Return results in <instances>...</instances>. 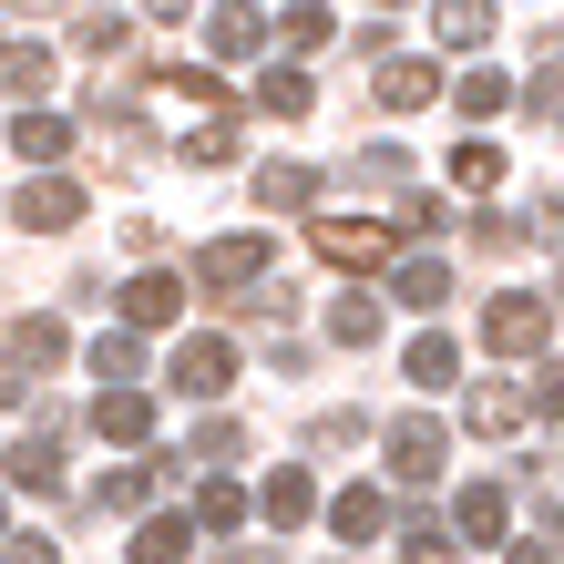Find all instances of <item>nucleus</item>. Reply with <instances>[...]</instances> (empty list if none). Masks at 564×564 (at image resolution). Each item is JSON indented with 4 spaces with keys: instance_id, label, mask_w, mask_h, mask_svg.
I'll list each match as a JSON object with an SVG mask.
<instances>
[{
    "instance_id": "obj_1",
    "label": "nucleus",
    "mask_w": 564,
    "mask_h": 564,
    "mask_svg": "<svg viewBox=\"0 0 564 564\" xmlns=\"http://www.w3.org/2000/svg\"><path fill=\"white\" fill-rule=\"evenodd\" d=\"M164 390H175V401H226V390H237V339H216V328L175 339V359H164Z\"/></svg>"
},
{
    "instance_id": "obj_2",
    "label": "nucleus",
    "mask_w": 564,
    "mask_h": 564,
    "mask_svg": "<svg viewBox=\"0 0 564 564\" xmlns=\"http://www.w3.org/2000/svg\"><path fill=\"white\" fill-rule=\"evenodd\" d=\"M268 268H278V237H216V247H195V288L206 297H226V288H268Z\"/></svg>"
},
{
    "instance_id": "obj_3",
    "label": "nucleus",
    "mask_w": 564,
    "mask_h": 564,
    "mask_svg": "<svg viewBox=\"0 0 564 564\" xmlns=\"http://www.w3.org/2000/svg\"><path fill=\"white\" fill-rule=\"evenodd\" d=\"M11 226H21V237H62V226H83V185H73V175H52V164H42V175H21Z\"/></svg>"
},
{
    "instance_id": "obj_4",
    "label": "nucleus",
    "mask_w": 564,
    "mask_h": 564,
    "mask_svg": "<svg viewBox=\"0 0 564 564\" xmlns=\"http://www.w3.org/2000/svg\"><path fill=\"white\" fill-rule=\"evenodd\" d=\"M482 339L503 349V359H534V349L554 339V308H544V297H523V288H503V297L482 308Z\"/></svg>"
},
{
    "instance_id": "obj_5",
    "label": "nucleus",
    "mask_w": 564,
    "mask_h": 564,
    "mask_svg": "<svg viewBox=\"0 0 564 564\" xmlns=\"http://www.w3.org/2000/svg\"><path fill=\"white\" fill-rule=\"evenodd\" d=\"M380 442H390V473H401V482H442V421H431V411H411V421H390L380 431Z\"/></svg>"
},
{
    "instance_id": "obj_6",
    "label": "nucleus",
    "mask_w": 564,
    "mask_h": 564,
    "mask_svg": "<svg viewBox=\"0 0 564 564\" xmlns=\"http://www.w3.org/2000/svg\"><path fill=\"white\" fill-rule=\"evenodd\" d=\"M318 257H328V268H390V226H359V216H318Z\"/></svg>"
},
{
    "instance_id": "obj_7",
    "label": "nucleus",
    "mask_w": 564,
    "mask_h": 564,
    "mask_svg": "<svg viewBox=\"0 0 564 564\" xmlns=\"http://www.w3.org/2000/svg\"><path fill=\"white\" fill-rule=\"evenodd\" d=\"M503 534H513L503 482H462V503H452V544H503Z\"/></svg>"
},
{
    "instance_id": "obj_8",
    "label": "nucleus",
    "mask_w": 564,
    "mask_h": 564,
    "mask_svg": "<svg viewBox=\"0 0 564 564\" xmlns=\"http://www.w3.org/2000/svg\"><path fill=\"white\" fill-rule=\"evenodd\" d=\"M462 421H473L482 442H513V431L534 421V390H513V380H482L473 401H462Z\"/></svg>"
},
{
    "instance_id": "obj_9",
    "label": "nucleus",
    "mask_w": 564,
    "mask_h": 564,
    "mask_svg": "<svg viewBox=\"0 0 564 564\" xmlns=\"http://www.w3.org/2000/svg\"><path fill=\"white\" fill-rule=\"evenodd\" d=\"M11 154L31 164V175H42V164H62V154H73V123H62L52 104H21V113H11Z\"/></svg>"
},
{
    "instance_id": "obj_10",
    "label": "nucleus",
    "mask_w": 564,
    "mask_h": 564,
    "mask_svg": "<svg viewBox=\"0 0 564 564\" xmlns=\"http://www.w3.org/2000/svg\"><path fill=\"white\" fill-rule=\"evenodd\" d=\"M206 52H216V62L268 52V11H247V0H216V11H206Z\"/></svg>"
},
{
    "instance_id": "obj_11",
    "label": "nucleus",
    "mask_w": 564,
    "mask_h": 564,
    "mask_svg": "<svg viewBox=\"0 0 564 564\" xmlns=\"http://www.w3.org/2000/svg\"><path fill=\"white\" fill-rule=\"evenodd\" d=\"M93 431L104 442H154V401L134 380H104V401H93Z\"/></svg>"
},
{
    "instance_id": "obj_12",
    "label": "nucleus",
    "mask_w": 564,
    "mask_h": 564,
    "mask_svg": "<svg viewBox=\"0 0 564 564\" xmlns=\"http://www.w3.org/2000/svg\"><path fill=\"white\" fill-rule=\"evenodd\" d=\"M175 308H185V278H164V268L123 278V328H175Z\"/></svg>"
},
{
    "instance_id": "obj_13",
    "label": "nucleus",
    "mask_w": 564,
    "mask_h": 564,
    "mask_svg": "<svg viewBox=\"0 0 564 564\" xmlns=\"http://www.w3.org/2000/svg\"><path fill=\"white\" fill-rule=\"evenodd\" d=\"M328 534H339V544H370V534H390V492H370V482L328 492Z\"/></svg>"
},
{
    "instance_id": "obj_14",
    "label": "nucleus",
    "mask_w": 564,
    "mask_h": 564,
    "mask_svg": "<svg viewBox=\"0 0 564 564\" xmlns=\"http://www.w3.org/2000/svg\"><path fill=\"white\" fill-rule=\"evenodd\" d=\"M52 73H62V52H42V42H0V93H11V104H42Z\"/></svg>"
},
{
    "instance_id": "obj_15",
    "label": "nucleus",
    "mask_w": 564,
    "mask_h": 564,
    "mask_svg": "<svg viewBox=\"0 0 564 564\" xmlns=\"http://www.w3.org/2000/svg\"><path fill=\"white\" fill-rule=\"evenodd\" d=\"M257 513H268V523H278V534H297V523H308V513H318V482H308V473H297V462H278V473H268V492H257Z\"/></svg>"
},
{
    "instance_id": "obj_16",
    "label": "nucleus",
    "mask_w": 564,
    "mask_h": 564,
    "mask_svg": "<svg viewBox=\"0 0 564 564\" xmlns=\"http://www.w3.org/2000/svg\"><path fill=\"white\" fill-rule=\"evenodd\" d=\"M11 482H21V492H62V431H52V421L11 442Z\"/></svg>"
},
{
    "instance_id": "obj_17",
    "label": "nucleus",
    "mask_w": 564,
    "mask_h": 564,
    "mask_svg": "<svg viewBox=\"0 0 564 564\" xmlns=\"http://www.w3.org/2000/svg\"><path fill=\"white\" fill-rule=\"evenodd\" d=\"M431 93H442V62H421V52H390V62H380V104H390V113L431 104Z\"/></svg>"
},
{
    "instance_id": "obj_18",
    "label": "nucleus",
    "mask_w": 564,
    "mask_h": 564,
    "mask_svg": "<svg viewBox=\"0 0 564 564\" xmlns=\"http://www.w3.org/2000/svg\"><path fill=\"white\" fill-rule=\"evenodd\" d=\"M390 297H401V308H442L452 297V257H401V268H390Z\"/></svg>"
},
{
    "instance_id": "obj_19",
    "label": "nucleus",
    "mask_w": 564,
    "mask_h": 564,
    "mask_svg": "<svg viewBox=\"0 0 564 564\" xmlns=\"http://www.w3.org/2000/svg\"><path fill=\"white\" fill-rule=\"evenodd\" d=\"M308 195H318L308 164H257V206H268V216H297Z\"/></svg>"
},
{
    "instance_id": "obj_20",
    "label": "nucleus",
    "mask_w": 564,
    "mask_h": 564,
    "mask_svg": "<svg viewBox=\"0 0 564 564\" xmlns=\"http://www.w3.org/2000/svg\"><path fill=\"white\" fill-rule=\"evenodd\" d=\"M482 31H492V0H442V11H431V42L442 52H473Z\"/></svg>"
},
{
    "instance_id": "obj_21",
    "label": "nucleus",
    "mask_w": 564,
    "mask_h": 564,
    "mask_svg": "<svg viewBox=\"0 0 564 564\" xmlns=\"http://www.w3.org/2000/svg\"><path fill=\"white\" fill-rule=\"evenodd\" d=\"M401 370H411V390H452V380H462V349L442 339V328H431V339H411V359H401Z\"/></svg>"
},
{
    "instance_id": "obj_22",
    "label": "nucleus",
    "mask_w": 564,
    "mask_h": 564,
    "mask_svg": "<svg viewBox=\"0 0 564 564\" xmlns=\"http://www.w3.org/2000/svg\"><path fill=\"white\" fill-rule=\"evenodd\" d=\"M185 544H195V523H185V513H144L134 564H185Z\"/></svg>"
},
{
    "instance_id": "obj_23",
    "label": "nucleus",
    "mask_w": 564,
    "mask_h": 564,
    "mask_svg": "<svg viewBox=\"0 0 564 564\" xmlns=\"http://www.w3.org/2000/svg\"><path fill=\"white\" fill-rule=\"evenodd\" d=\"M195 523H206V534H237V523H247V492L226 482V473H206V482H195Z\"/></svg>"
},
{
    "instance_id": "obj_24",
    "label": "nucleus",
    "mask_w": 564,
    "mask_h": 564,
    "mask_svg": "<svg viewBox=\"0 0 564 564\" xmlns=\"http://www.w3.org/2000/svg\"><path fill=\"white\" fill-rule=\"evenodd\" d=\"M328 339H339V349H370L380 339V297H339V308H328Z\"/></svg>"
},
{
    "instance_id": "obj_25",
    "label": "nucleus",
    "mask_w": 564,
    "mask_h": 564,
    "mask_svg": "<svg viewBox=\"0 0 564 564\" xmlns=\"http://www.w3.org/2000/svg\"><path fill=\"white\" fill-rule=\"evenodd\" d=\"M452 104L473 113V123H482V113H503V104H513V73H462V83H452Z\"/></svg>"
},
{
    "instance_id": "obj_26",
    "label": "nucleus",
    "mask_w": 564,
    "mask_h": 564,
    "mask_svg": "<svg viewBox=\"0 0 564 564\" xmlns=\"http://www.w3.org/2000/svg\"><path fill=\"white\" fill-rule=\"evenodd\" d=\"M73 42H83V52H104V62H123V52H134V21H123V11H83Z\"/></svg>"
},
{
    "instance_id": "obj_27",
    "label": "nucleus",
    "mask_w": 564,
    "mask_h": 564,
    "mask_svg": "<svg viewBox=\"0 0 564 564\" xmlns=\"http://www.w3.org/2000/svg\"><path fill=\"white\" fill-rule=\"evenodd\" d=\"M62 349H73V339H62V318H21L11 328V359H31V370H52Z\"/></svg>"
},
{
    "instance_id": "obj_28",
    "label": "nucleus",
    "mask_w": 564,
    "mask_h": 564,
    "mask_svg": "<svg viewBox=\"0 0 564 564\" xmlns=\"http://www.w3.org/2000/svg\"><path fill=\"white\" fill-rule=\"evenodd\" d=\"M93 370H104V380H144V349H134V328H104V339H93Z\"/></svg>"
},
{
    "instance_id": "obj_29",
    "label": "nucleus",
    "mask_w": 564,
    "mask_h": 564,
    "mask_svg": "<svg viewBox=\"0 0 564 564\" xmlns=\"http://www.w3.org/2000/svg\"><path fill=\"white\" fill-rule=\"evenodd\" d=\"M93 503H104V513H144L154 503V473H104V482H93Z\"/></svg>"
},
{
    "instance_id": "obj_30",
    "label": "nucleus",
    "mask_w": 564,
    "mask_h": 564,
    "mask_svg": "<svg viewBox=\"0 0 564 564\" xmlns=\"http://www.w3.org/2000/svg\"><path fill=\"white\" fill-rule=\"evenodd\" d=\"M328 31H339V21H328V11H318V0H297V11L278 21V42H288V52H318V42H328Z\"/></svg>"
},
{
    "instance_id": "obj_31",
    "label": "nucleus",
    "mask_w": 564,
    "mask_h": 564,
    "mask_svg": "<svg viewBox=\"0 0 564 564\" xmlns=\"http://www.w3.org/2000/svg\"><path fill=\"white\" fill-rule=\"evenodd\" d=\"M452 185H473V195L503 185V144H462V154H452Z\"/></svg>"
},
{
    "instance_id": "obj_32",
    "label": "nucleus",
    "mask_w": 564,
    "mask_h": 564,
    "mask_svg": "<svg viewBox=\"0 0 564 564\" xmlns=\"http://www.w3.org/2000/svg\"><path fill=\"white\" fill-rule=\"evenodd\" d=\"M257 113H308V73H268V83H257Z\"/></svg>"
},
{
    "instance_id": "obj_33",
    "label": "nucleus",
    "mask_w": 564,
    "mask_h": 564,
    "mask_svg": "<svg viewBox=\"0 0 564 564\" xmlns=\"http://www.w3.org/2000/svg\"><path fill=\"white\" fill-rule=\"evenodd\" d=\"M349 185H411V154H401V144L359 154V164H349Z\"/></svg>"
},
{
    "instance_id": "obj_34",
    "label": "nucleus",
    "mask_w": 564,
    "mask_h": 564,
    "mask_svg": "<svg viewBox=\"0 0 564 564\" xmlns=\"http://www.w3.org/2000/svg\"><path fill=\"white\" fill-rule=\"evenodd\" d=\"M185 154H195V164H237V123L206 113V134H185Z\"/></svg>"
},
{
    "instance_id": "obj_35",
    "label": "nucleus",
    "mask_w": 564,
    "mask_h": 564,
    "mask_svg": "<svg viewBox=\"0 0 564 564\" xmlns=\"http://www.w3.org/2000/svg\"><path fill=\"white\" fill-rule=\"evenodd\" d=\"M513 564H564V534H554V523H534V534H523V544H503Z\"/></svg>"
},
{
    "instance_id": "obj_36",
    "label": "nucleus",
    "mask_w": 564,
    "mask_h": 564,
    "mask_svg": "<svg viewBox=\"0 0 564 564\" xmlns=\"http://www.w3.org/2000/svg\"><path fill=\"white\" fill-rule=\"evenodd\" d=\"M534 411L564 421V359H544V370H534Z\"/></svg>"
},
{
    "instance_id": "obj_37",
    "label": "nucleus",
    "mask_w": 564,
    "mask_h": 564,
    "mask_svg": "<svg viewBox=\"0 0 564 564\" xmlns=\"http://www.w3.org/2000/svg\"><path fill=\"white\" fill-rule=\"evenodd\" d=\"M226 452H237V421H206V431H195V452H185V462H226Z\"/></svg>"
},
{
    "instance_id": "obj_38",
    "label": "nucleus",
    "mask_w": 564,
    "mask_h": 564,
    "mask_svg": "<svg viewBox=\"0 0 564 564\" xmlns=\"http://www.w3.org/2000/svg\"><path fill=\"white\" fill-rule=\"evenodd\" d=\"M0 564H62V554H52V534H11V544H0Z\"/></svg>"
},
{
    "instance_id": "obj_39",
    "label": "nucleus",
    "mask_w": 564,
    "mask_h": 564,
    "mask_svg": "<svg viewBox=\"0 0 564 564\" xmlns=\"http://www.w3.org/2000/svg\"><path fill=\"white\" fill-rule=\"evenodd\" d=\"M534 237H544V247L564 257V195H544V206H534Z\"/></svg>"
},
{
    "instance_id": "obj_40",
    "label": "nucleus",
    "mask_w": 564,
    "mask_h": 564,
    "mask_svg": "<svg viewBox=\"0 0 564 564\" xmlns=\"http://www.w3.org/2000/svg\"><path fill=\"white\" fill-rule=\"evenodd\" d=\"M21 390H31V380H21V359H0V411H11Z\"/></svg>"
},
{
    "instance_id": "obj_41",
    "label": "nucleus",
    "mask_w": 564,
    "mask_h": 564,
    "mask_svg": "<svg viewBox=\"0 0 564 564\" xmlns=\"http://www.w3.org/2000/svg\"><path fill=\"white\" fill-rule=\"evenodd\" d=\"M144 11H154V21H185V11H195V0H144Z\"/></svg>"
},
{
    "instance_id": "obj_42",
    "label": "nucleus",
    "mask_w": 564,
    "mask_h": 564,
    "mask_svg": "<svg viewBox=\"0 0 564 564\" xmlns=\"http://www.w3.org/2000/svg\"><path fill=\"white\" fill-rule=\"evenodd\" d=\"M380 11H401V0H380Z\"/></svg>"
},
{
    "instance_id": "obj_43",
    "label": "nucleus",
    "mask_w": 564,
    "mask_h": 564,
    "mask_svg": "<svg viewBox=\"0 0 564 564\" xmlns=\"http://www.w3.org/2000/svg\"><path fill=\"white\" fill-rule=\"evenodd\" d=\"M0 523H11V503H0Z\"/></svg>"
}]
</instances>
